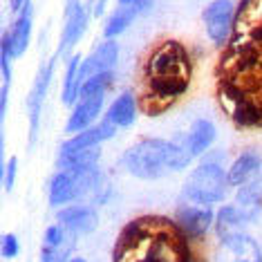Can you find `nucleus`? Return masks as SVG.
I'll return each instance as SVG.
<instances>
[{"mask_svg": "<svg viewBox=\"0 0 262 262\" xmlns=\"http://www.w3.org/2000/svg\"><path fill=\"white\" fill-rule=\"evenodd\" d=\"M56 58H50L43 68L38 70L36 79H34V85L29 90V97H27V112H29V146L36 144L38 139V128H40V112H43V103H45V97L50 92V85H52V79H54V65H56Z\"/></svg>", "mask_w": 262, "mask_h": 262, "instance_id": "obj_5", "label": "nucleus"}, {"mask_svg": "<svg viewBox=\"0 0 262 262\" xmlns=\"http://www.w3.org/2000/svg\"><path fill=\"white\" fill-rule=\"evenodd\" d=\"M18 253H20V240H18V235L5 233L3 235V258L5 260H14V258H18Z\"/></svg>", "mask_w": 262, "mask_h": 262, "instance_id": "obj_22", "label": "nucleus"}, {"mask_svg": "<svg viewBox=\"0 0 262 262\" xmlns=\"http://www.w3.org/2000/svg\"><path fill=\"white\" fill-rule=\"evenodd\" d=\"M137 16H139V9H135V7H123V5H119V7L108 16V23H105V27H103V36L115 40L119 34L126 32L128 25L137 18Z\"/></svg>", "mask_w": 262, "mask_h": 262, "instance_id": "obj_20", "label": "nucleus"}, {"mask_svg": "<svg viewBox=\"0 0 262 262\" xmlns=\"http://www.w3.org/2000/svg\"><path fill=\"white\" fill-rule=\"evenodd\" d=\"M76 235L61 224H52L45 229L43 235V251H40V262H70V253L74 249Z\"/></svg>", "mask_w": 262, "mask_h": 262, "instance_id": "obj_9", "label": "nucleus"}, {"mask_svg": "<svg viewBox=\"0 0 262 262\" xmlns=\"http://www.w3.org/2000/svg\"><path fill=\"white\" fill-rule=\"evenodd\" d=\"M70 262H85V260H83V258H72Z\"/></svg>", "mask_w": 262, "mask_h": 262, "instance_id": "obj_27", "label": "nucleus"}, {"mask_svg": "<svg viewBox=\"0 0 262 262\" xmlns=\"http://www.w3.org/2000/svg\"><path fill=\"white\" fill-rule=\"evenodd\" d=\"M58 224L74 235H90L99 226V215L90 204H70L58 211Z\"/></svg>", "mask_w": 262, "mask_h": 262, "instance_id": "obj_13", "label": "nucleus"}, {"mask_svg": "<svg viewBox=\"0 0 262 262\" xmlns=\"http://www.w3.org/2000/svg\"><path fill=\"white\" fill-rule=\"evenodd\" d=\"M81 63H83V58L79 54H72L68 58V65H65V79H63V90H61V101L65 105H74L76 101H79V92H81V81H79Z\"/></svg>", "mask_w": 262, "mask_h": 262, "instance_id": "obj_19", "label": "nucleus"}, {"mask_svg": "<svg viewBox=\"0 0 262 262\" xmlns=\"http://www.w3.org/2000/svg\"><path fill=\"white\" fill-rule=\"evenodd\" d=\"M16 170H18V162H16V157H11L7 166H5V177H3V182H5V190H9L14 188V182H16Z\"/></svg>", "mask_w": 262, "mask_h": 262, "instance_id": "obj_23", "label": "nucleus"}, {"mask_svg": "<svg viewBox=\"0 0 262 262\" xmlns=\"http://www.w3.org/2000/svg\"><path fill=\"white\" fill-rule=\"evenodd\" d=\"M115 135H117V128L103 117V121H99L97 126L83 130V133H76V135L70 137L68 141H63L58 155H70V152H79V150H90V148H101Z\"/></svg>", "mask_w": 262, "mask_h": 262, "instance_id": "obj_10", "label": "nucleus"}, {"mask_svg": "<svg viewBox=\"0 0 262 262\" xmlns=\"http://www.w3.org/2000/svg\"><path fill=\"white\" fill-rule=\"evenodd\" d=\"M117 61H119V45H117V40L105 38L90 56L83 58L81 72H79L81 85L90 79V76H94V74L112 72V70H115V65H117Z\"/></svg>", "mask_w": 262, "mask_h": 262, "instance_id": "obj_12", "label": "nucleus"}, {"mask_svg": "<svg viewBox=\"0 0 262 262\" xmlns=\"http://www.w3.org/2000/svg\"><path fill=\"white\" fill-rule=\"evenodd\" d=\"M105 119L115 126L117 130H126L135 123L137 119V99L133 92H121L119 97L110 103Z\"/></svg>", "mask_w": 262, "mask_h": 262, "instance_id": "obj_18", "label": "nucleus"}, {"mask_svg": "<svg viewBox=\"0 0 262 262\" xmlns=\"http://www.w3.org/2000/svg\"><path fill=\"white\" fill-rule=\"evenodd\" d=\"M215 137H217L215 126H213L211 121H206V119H198V121L190 123L184 133L177 135L175 141L190 155V159H195V157H200V155H204L208 148L213 146Z\"/></svg>", "mask_w": 262, "mask_h": 262, "instance_id": "obj_11", "label": "nucleus"}, {"mask_svg": "<svg viewBox=\"0 0 262 262\" xmlns=\"http://www.w3.org/2000/svg\"><path fill=\"white\" fill-rule=\"evenodd\" d=\"M262 168V157L260 152L255 150H244L240 152L237 157L233 159V164H231L229 168V184L235 188L244 186L247 182H251L255 177V172Z\"/></svg>", "mask_w": 262, "mask_h": 262, "instance_id": "obj_17", "label": "nucleus"}, {"mask_svg": "<svg viewBox=\"0 0 262 262\" xmlns=\"http://www.w3.org/2000/svg\"><path fill=\"white\" fill-rule=\"evenodd\" d=\"M229 170H224L222 155H208L190 170L182 186V200L202 206H213L229 193Z\"/></svg>", "mask_w": 262, "mask_h": 262, "instance_id": "obj_4", "label": "nucleus"}, {"mask_svg": "<svg viewBox=\"0 0 262 262\" xmlns=\"http://www.w3.org/2000/svg\"><path fill=\"white\" fill-rule=\"evenodd\" d=\"M115 262H188V249L177 224L162 217L135 220L117 242Z\"/></svg>", "mask_w": 262, "mask_h": 262, "instance_id": "obj_1", "label": "nucleus"}, {"mask_svg": "<svg viewBox=\"0 0 262 262\" xmlns=\"http://www.w3.org/2000/svg\"><path fill=\"white\" fill-rule=\"evenodd\" d=\"M27 3H29V0H11V11H14V14H18V11L25 7Z\"/></svg>", "mask_w": 262, "mask_h": 262, "instance_id": "obj_25", "label": "nucleus"}, {"mask_svg": "<svg viewBox=\"0 0 262 262\" xmlns=\"http://www.w3.org/2000/svg\"><path fill=\"white\" fill-rule=\"evenodd\" d=\"M215 222V213L213 206H202V204H193V202H180L175 213V224L180 226V231L186 237H200L204 235L211 224Z\"/></svg>", "mask_w": 262, "mask_h": 262, "instance_id": "obj_7", "label": "nucleus"}, {"mask_svg": "<svg viewBox=\"0 0 262 262\" xmlns=\"http://www.w3.org/2000/svg\"><path fill=\"white\" fill-rule=\"evenodd\" d=\"M251 215H249L244 208H240L237 204H226L220 208V213L215 215V231L220 240H226V237H233L240 233H247V224L251 222Z\"/></svg>", "mask_w": 262, "mask_h": 262, "instance_id": "obj_16", "label": "nucleus"}, {"mask_svg": "<svg viewBox=\"0 0 262 262\" xmlns=\"http://www.w3.org/2000/svg\"><path fill=\"white\" fill-rule=\"evenodd\" d=\"M150 3H152V0H119V5H123V7H135V9H139V14L150 7Z\"/></svg>", "mask_w": 262, "mask_h": 262, "instance_id": "obj_24", "label": "nucleus"}, {"mask_svg": "<svg viewBox=\"0 0 262 262\" xmlns=\"http://www.w3.org/2000/svg\"><path fill=\"white\" fill-rule=\"evenodd\" d=\"M103 101H105V94H97V97H81L74 103L72 115H70L68 123H65V133L76 135V133H83V130L92 128L94 121H97V117L101 115V110H103Z\"/></svg>", "mask_w": 262, "mask_h": 262, "instance_id": "obj_14", "label": "nucleus"}, {"mask_svg": "<svg viewBox=\"0 0 262 262\" xmlns=\"http://www.w3.org/2000/svg\"><path fill=\"white\" fill-rule=\"evenodd\" d=\"M206 36L213 45H224L231 36V25H233V3L231 0H213L202 11Z\"/></svg>", "mask_w": 262, "mask_h": 262, "instance_id": "obj_6", "label": "nucleus"}, {"mask_svg": "<svg viewBox=\"0 0 262 262\" xmlns=\"http://www.w3.org/2000/svg\"><path fill=\"white\" fill-rule=\"evenodd\" d=\"M32 14H34V7L32 3H27L18 14H16V20L11 25L9 32L3 34V38L9 43L11 47V56L18 58L27 52V45L32 40Z\"/></svg>", "mask_w": 262, "mask_h": 262, "instance_id": "obj_15", "label": "nucleus"}, {"mask_svg": "<svg viewBox=\"0 0 262 262\" xmlns=\"http://www.w3.org/2000/svg\"><path fill=\"white\" fill-rule=\"evenodd\" d=\"M110 83H112V72L90 76V79L81 85L79 99L81 97H97V94H105V92H108V88H110Z\"/></svg>", "mask_w": 262, "mask_h": 262, "instance_id": "obj_21", "label": "nucleus"}, {"mask_svg": "<svg viewBox=\"0 0 262 262\" xmlns=\"http://www.w3.org/2000/svg\"><path fill=\"white\" fill-rule=\"evenodd\" d=\"M85 29H88V9L79 0H68L65 3V23L61 29L56 56H65L68 52H72V47L83 38Z\"/></svg>", "mask_w": 262, "mask_h": 262, "instance_id": "obj_8", "label": "nucleus"}, {"mask_svg": "<svg viewBox=\"0 0 262 262\" xmlns=\"http://www.w3.org/2000/svg\"><path fill=\"white\" fill-rule=\"evenodd\" d=\"M105 3H108V0H97V7H94V14H97V16H101V14H103V7H105Z\"/></svg>", "mask_w": 262, "mask_h": 262, "instance_id": "obj_26", "label": "nucleus"}, {"mask_svg": "<svg viewBox=\"0 0 262 262\" xmlns=\"http://www.w3.org/2000/svg\"><path fill=\"white\" fill-rule=\"evenodd\" d=\"M193 162L190 155L177 141L144 139L133 144L121 155V168L137 180H162L168 172H180Z\"/></svg>", "mask_w": 262, "mask_h": 262, "instance_id": "obj_2", "label": "nucleus"}, {"mask_svg": "<svg viewBox=\"0 0 262 262\" xmlns=\"http://www.w3.org/2000/svg\"><path fill=\"white\" fill-rule=\"evenodd\" d=\"M146 74L148 88L159 101L168 103V101L177 99L188 88L190 79V63L186 50L175 40L159 45L148 58Z\"/></svg>", "mask_w": 262, "mask_h": 262, "instance_id": "obj_3", "label": "nucleus"}]
</instances>
